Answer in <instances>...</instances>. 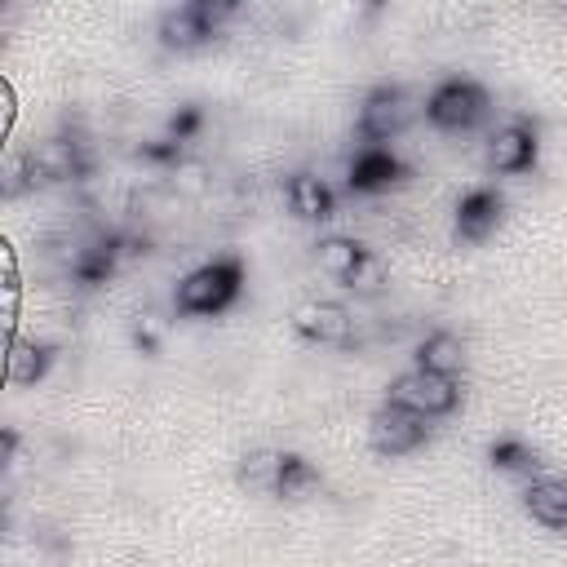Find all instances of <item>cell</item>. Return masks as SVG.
<instances>
[{
    "mask_svg": "<svg viewBox=\"0 0 567 567\" xmlns=\"http://www.w3.org/2000/svg\"><path fill=\"white\" fill-rule=\"evenodd\" d=\"M124 244H128L124 235H102L97 244H89V248L71 261V275H75L80 284H106V279H111V270H115V261L128 252Z\"/></svg>",
    "mask_w": 567,
    "mask_h": 567,
    "instance_id": "9a60e30c",
    "label": "cell"
},
{
    "mask_svg": "<svg viewBox=\"0 0 567 567\" xmlns=\"http://www.w3.org/2000/svg\"><path fill=\"white\" fill-rule=\"evenodd\" d=\"M284 199H288V213L301 217V221H328L337 213V195L323 177L315 173H292L284 182Z\"/></svg>",
    "mask_w": 567,
    "mask_h": 567,
    "instance_id": "8fae6325",
    "label": "cell"
},
{
    "mask_svg": "<svg viewBox=\"0 0 567 567\" xmlns=\"http://www.w3.org/2000/svg\"><path fill=\"white\" fill-rule=\"evenodd\" d=\"M385 403L408 408V412H416V416H425V421H439V416L456 412V403H461V381H456V377L425 372V368H412V372H403V377L390 381Z\"/></svg>",
    "mask_w": 567,
    "mask_h": 567,
    "instance_id": "7a4b0ae2",
    "label": "cell"
},
{
    "mask_svg": "<svg viewBox=\"0 0 567 567\" xmlns=\"http://www.w3.org/2000/svg\"><path fill=\"white\" fill-rule=\"evenodd\" d=\"M199 124H204L199 106H177V111L168 115V137H173V142H190V137L199 133Z\"/></svg>",
    "mask_w": 567,
    "mask_h": 567,
    "instance_id": "44dd1931",
    "label": "cell"
},
{
    "mask_svg": "<svg viewBox=\"0 0 567 567\" xmlns=\"http://www.w3.org/2000/svg\"><path fill=\"white\" fill-rule=\"evenodd\" d=\"M425 439H430L425 416H416V412H408V408H394V403H381V408L372 412V421H368V443H372V452H381V456H408V452H416Z\"/></svg>",
    "mask_w": 567,
    "mask_h": 567,
    "instance_id": "8992f818",
    "label": "cell"
},
{
    "mask_svg": "<svg viewBox=\"0 0 567 567\" xmlns=\"http://www.w3.org/2000/svg\"><path fill=\"white\" fill-rule=\"evenodd\" d=\"M363 261H368V248H363L359 239H350V235H328V239H319V266H323L337 284H346Z\"/></svg>",
    "mask_w": 567,
    "mask_h": 567,
    "instance_id": "2e32d148",
    "label": "cell"
},
{
    "mask_svg": "<svg viewBox=\"0 0 567 567\" xmlns=\"http://www.w3.org/2000/svg\"><path fill=\"white\" fill-rule=\"evenodd\" d=\"M501 213H505V199L492 186H478V190L461 195V204H456V235L465 244H483L496 230Z\"/></svg>",
    "mask_w": 567,
    "mask_h": 567,
    "instance_id": "30bf717a",
    "label": "cell"
},
{
    "mask_svg": "<svg viewBox=\"0 0 567 567\" xmlns=\"http://www.w3.org/2000/svg\"><path fill=\"white\" fill-rule=\"evenodd\" d=\"M310 487H319V470L306 461V456H297V452H279V470H275V496H288V501H297V496H306Z\"/></svg>",
    "mask_w": 567,
    "mask_h": 567,
    "instance_id": "e0dca14e",
    "label": "cell"
},
{
    "mask_svg": "<svg viewBox=\"0 0 567 567\" xmlns=\"http://www.w3.org/2000/svg\"><path fill=\"white\" fill-rule=\"evenodd\" d=\"M4 377H9V385H35V381H44L49 377V368H53V346H44V341H22L18 332L4 341Z\"/></svg>",
    "mask_w": 567,
    "mask_h": 567,
    "instance_id": "4fadbf2b",
    "label": "cell"
},
{
    "mask_svg": "<svg viewBox=\"0 0 567 567\" xmlns=\"http://www.w3.org/2000/svg\"><path fill=\"white\" fill-rule=\"evenodd\" d=\"M235 0H190V4H177L159 18V40L168 49H199L217 35V27L226 18H235Z\"/></svg>",
    "mask_w": 567,
    "mask_h": 567,
    "instance_id": "277c9868",
    "label": "cell"
},
{
    "mask_svg": "<svg viewBox=\"0 0 567 567\" xmlns=\"http://www.w3.org/2000/svg\"><path fill=\"white\" fill-rule=\"evenodd\" d=\"M350 310L341 301H301L292 310V332L315 346H346L350 341Z\"/></svg>",
    "mask_w": 567,
    "mask_h": 567,
    "instance_id": "ba28073f",
    "label": "cell"
},
{
    "mask_svg": "<svg viewBox=\"0 0 567 567\" xmlns=\"http://www.w3.org/2000/svg\"><path fill=\"white\" fill-rule=\"evenodd\" d=\"M381 284H385V266H381V257H372V252H368V261L346 279L350 292H377Z\"/></svg>",
    "mask_w": 567,
    "mask_h": 567,
    "instance_id": "ffe728a7",
    "label": "cell"
},
{
    "mask_svg": "<svg viewBox=\"0 0 567 567\" xmlns=\"http://www.w3.org/2000/svg\"><path fill=\"white\" fill-rule=\"evenodd\" d=\"M399 182H408V164L390 146H363L346 173V186L359 195H377V190H390Z\"/></svg>",
    "mask_w": 567,
    "mask_h": 567,
    "instance_id": "9c48e42d",
    "label": "cell"
},
{
    "mask_svg": "<svg viewBox=\"0 0 567 567\" xmlns=\"http://www.w3.org/2000/svg\"><path fill=\"white\" fill-rule=\"evenodd\" d=\"M461 363H465V341H461L456 332L439 328V332H425V337H421V346H416V368L439 372V377H456Z\"/></svg>",
    "mask_w": 567,
    "mask_h": 567,
    "instance_id": "5bb4252c",
    "label": "cell"
},
{
    "mask_svg": "<svg viewBox=\"0 0 567 567\" xmlns=\"http://www.w3.org/2000/svg\"><path fill=\"white\" fill-rule=\"evenodd\" d=\"M487 456H492V465H496V470H505V474L540 478V474H536V470H540V456H536L523 439H496V443L487 447Z\"/></svg>",
    "mask_w": 567,
    "mask_h": 567,
    "instance_id": "ac0fdd59",
    "label": "cell"
},
{
    "mask_svg": "<svg viewBox=\"0 0 567 567\" xmlns=\"http://www.w3.org/2000/svg\"><path fill=\"white\" fill-rule=\"evenodd\" d=\"M523 509H527L540 527L567 532V478H549V474L532 478V483L523 487Z\"/></svg>",
    "mask_w": 567,
    "mask_h": 567,
    "instance_id": "7c38bea8",
    "label": "cell"
},
{
    "mask_svg": "<svg viewBox=\"0 0 567 567\" xmlns=\"http://www.w3.org/2000/svg\"><path fill=\"white\" fill-rule=\"evenodd\" d=\"M536 155H540V137L523 120H509V124H501L487 137V164H492V173H505V177L527 173L536 164Z\"/></svg>",
    "mask_w": 567,
    "mask_h": 567,
    "instance_id": "52a82bcc",
    "label": "cell"
},
{
    "mask_svg": "<svg viewBox=\"0 0 567 567\" xmlns=\"http://www.w3.org/2000/svg\"><path fill=\"white\" fill-rule=\"evenodd\" d=\"M137 155H142V159H151V164L177 168V164H182V142H173V137H159V142H142V146H137Z\"/></svg>",
    "mask_w": 567,
    "mask_h": 567,
    "instance_id": "7402d4cb",
    "label": "cell"
},
{
    "mask_svg": "<svg viewBox=\"0 0 567 567\" xmlns=\"http://www.w3.org/2000/svg\"><path fill=\"white\" fill-rule=\"evenodd\" d=\"M408 124H412V102L399 84H377L359 106V133L368 137V146H385Z\"/></svg>",
    "mask_w": 567,
    "mask_h": 567,
    "instance_id": "5b68a950",
    "label": "cell"
},
{
    "mask_svg": "<svg viewBox=\"0 0 567 567\" xmlns=\"http://www.w3.org/2000/svg\"><path fill=\"white\" fill-rule=\"evenodd\" d=\"M244 288V261L239 257H213L177 279V310L182 315H221Z\"/></svg>",
    "mask_w": 567,
    "mask_h": 567,
    "instance_id": "6da1fadb",
    "label": "cell"
},
{
    "mask_svg": "<svg viewBox=\"0 0 567 567\" xmlns=\"http://www.w3.org/2000/svg\"><path fill=\"white\" fill-rule=\"evenodd\" d=\"M275 470H279V452H252V456L244 461L239 478L252 483V487H275Z\"/></svg>",
    "mask_w": 567,
    "mask_h": 567,
    "instance_id": "d6986e66",
    "label": "cell"
},
{
    "mask_svg": "<svg viewBox=\"0 0 567 567\" xmlns=\"http://www.w3.org/2000/svg\"><path fill=\"white\" fill-rule=\"evenodd\" d=\"M483 115H487V89L474 80H461V75L434 84L425 97V120L443 133H470Z\"/></svg>",
    "mask_w": 567,
    "mask_h": 567,
    "instance_id": "3957f363",
    "label": "cell"
}]
</instances>
